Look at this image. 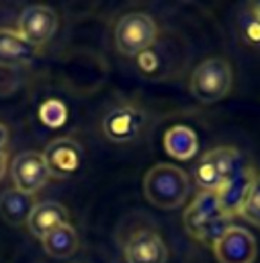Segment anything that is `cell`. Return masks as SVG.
<instances>
[{"instance_id": "cell-1", "label": "cell", "mask_w": 260, "mask_h": 263, "mask_svg": "<svg viewBox=\"0 0 260 263\" xmlns=\"http://www.w3.org/2000/svg\"><path fill=\"white\" fill-rule=\"evenodd\" d=\"M182 224L188 236L213 247V242L231 226V216L221 208L217 193L201 191L184 210Z\"/></svg>"}, {"instance_id": "cell-2", "label": "cell", "mask_w": 260, "mask_h": 263, "mask_svg": "<svg viewBox=\"0 0 260 263\" xmlns=\"http://www.w3.org/2000/svg\"><path fill=\"white\" fill-rule=\"evenodd\" d=\"M188 175L170 162H158L143 177V193L147 201L162 210H174L188 197Z\"/></svg>"}, {"instance_id": "cell-3", "label": "cell", "mask_w": 260, "mask_h": 263, "mask_svg": "<svg viewBox=\"0 0 260 263\" xmlns=\"http://www.w3.org/2000/svg\"><path fill=\"white\" fill-rule=\"evenodd\" d=\"M233 84V70L225 58H207L190 74L188 88L199 103L211 105L221 101Z\"/></svg>"}, {"instance_id": "cell-4", "label": "cell", "mask_w": 260, "mask_h": 263, "mask_svg": "<svg viewBox=\"0 0 260 263\" xmlns=\"http://www.w3.org/2000/svg\"><path fill=\"white\" fill-rule=\"evenodd\" d=\"M115 47L125 58L141 55L158 37V25L147 12H125L115 25Z\"/></svg>"}, {"instance_id": "cell-5", "label": "cell", "mask_w": 260, "mask_h": 263, "mask_svg": "<svg viewBox=\"0 0 260 263\" xmlns=\"http://www.w3.org/2000/svg\"><path fill=\"white\" fill-rule=\"evenodd\" d=\"M59 18L51 6L45 4H31L25 6L23 12L18 14V35L31 45V47H41L53 39L57 33Z\"/></svg>"}, {"instance_id": "cell-6", "label": "cell", "mask_w": 260, "mask_h": 263, "mask_svg": "<svg viewBox=\"0 0 260 263\" xmlns=\"http://www.w3.org/2000/svg\"><path fill=\"white\" fill-rule=\"evenodd\" d=\"M213 255L217 263H254L258 257V245L248 228L231 224L213 242Z\"/></svg>"}, {"instance_id": "cell-7", "label": "cell", "mask_w": 260, "mask_h": 263, "mask_svg": "<svg viewBox=\"0 0 260 263\" xmlns=\"http://www.w3.org/2000/svg\"><path fill=\"white\" fill-rule=\"evenodd\" d=\"M143 123H145V113L135 105L123 103V105L113 107L104 115L102 132L111 142L125 144V142L135 140L141 134Z\"/></svg>"}, {"instance_id": "cell-8", "label": "cell", "mask_w": 260, "mask_h": 263, "mask_svg": "<svg viewBox=\"0 0 260 263\" xmlns=\"http://www.w3.org/2000/svg\"><path fill=\"white\" fill-rule=\"evenodd\" d=\"M41 156L45 160L49 177L53 175L57 179H68L82 164V146L74 138L61 136V138L51 140L41 152Z\"/></svg>"}, {"instance_id": "cell-9", "label": "cell", "mask_w": 260, "mask_h": 263, "mask_svg": "<svg viewBox=\"0 0 260 263\" xmlns=\"http://www.w3.org/2000/svg\"><path fill=\"white\" fill-rule=\"evenodd\" d=\"M10 179L14 183V189L35 195L49 179V171L45 166V160L41 152H20L10 162Z\"/></svg>"}, {"instance_id": "cell-10", "label": "cell", "mask_w": 260, "mask_h": 263, "mask_svg": "<svg viewBox=\"0 0 260 263\" xmlns=\"http://www.w3.org/2000/svg\"><path fill=\"white\" fill-rule=\"evenodd\" d=\"M123 255L127 263H166L168 247L162 240L160 232L151 228H141L127 238Z\"/></svg>"}, {"instance_id": "cell-11", "label": "cell", "mask_w": 260, "mask_h": 263, "mask_svg": "<svg viewBox=\"0 0 260 263\" xmlns=\"http://www.w3.org/2000/svg\"><path fill=\"white\" fill-rule=\"evenodd\" d=\"M63 224H72L70 222V212L66 210V205H61L59 201H41L35 203L29 220H27V228L35 238H43L47 232H51L57 226Z\"/></svg>"}, {"instance_id": "cell-12", "label": "cell", "mask_w": 260, "mask_h": 263, "mask_svg": "<svg viewBox=\"0 0 260 263\" xmlns=\"http://www.w3.org/2000/svg\"><path fill=\"white\" fill-rule=\"evenodd\" d=\"M35 47H31L14 29H0V66L2 68H18L33 60Z\"/></svg>"}, {"instance_id": "cell-13", "label": "cell", "mask_w": 260, "mask_h": 263, "mask_svg": "<svg viewBox=\"0 0 260 263\" xmlns=\"http://www.w3.org/2000/svg\"><path fill=\"white\" fill-rule=\"evenodd\" d=\"M35 208L33 195H27L18 189H6L0 195V216L10 226H23L27 224L31 212Z\"/></svg>"}, {"instance_id": "cell-14", "label": "cell", "mask_w": 260, "mask_h": 263, "mask_svg": "<svg viewBox=\"0 0 260 263\" xmlns=\"http://www.w3.org/2000/svg\"><path fill=\"white\" fill-rule=\"evenodd\" d=\"M164 148L176 160H188L199 148V138L188 125H172L164 134Z\"/></svg>"}, {"instance_id": "cell-15", "label": "cell", "mask_w": 260, "mask_h": 263, "mask_svg": "<svg viewBox=\"0 0 260 263\" xmlns=\"http://www.w3.org/2000/svg\"><path fill=\"white\" fill-rule=\"evenodd\" d=\"M41 245L47 255H51L55 259H68L78 251L80 240H78L76 228L72 224H63V226H57L51 232H47L41 238Z\"/></svg>"}, {"instance_id": "cell-16", "label": "cell", "mask_w": 260, "mask_h": 263, "mask_svg": "<svg viewBox=\"0 0 260 263\" xmlns=\"http://www.w3.org/2000/svg\"><path fill=\"white\" fill-rule=\"evenodd\" d=\"M242 218H246L250 224L258 226L260 228V175L256 173L244 199H242V205H240V212H237Z\"/></svg>"}, {"instance_id": "cell-17", "label": "cell", "mask_w": 260, "mask_h": 263, "mask_svg": "<svg viewBox=\"0 0 260 263\" xmlns=\"http://www.w3.org/2000/svg\"><path fill=\"white\" fill-rule=\"evenodd\" d=\"M194 181L199 183V187L203 189V191H213V193H217L219 189H221V185H223V179H221V175L217 173V168L203 156L201 160H199V164L194 166Z\"/></svg>"}, {"instance_id": "cell-18", "label": "cell", "mask_w": 260, "mask_h": 263, "mask_svg": "<svg viewBox=\"0 0 260 263\" xmlns=\"http://www.w3.org/2000/svg\"><path fill=\"white\" fill-rule=\"evenodd\" d=\"M237 31L250 47H260V21L248 10L237 18Z\"/></svg>"}, {"instance_id": "cell-19", "label": "cell", "mask_w": 260, "mask_h": 263, "mask_svg": "<svg viewBox=\"0 0 260 263\" xmlns=\"http://www.w3.org/2000/svg\"><path fill=\"white\" fill-rule=\"evenodd\" d=\"M6 144H8V127L0 121V150H4Z\"/></svg>"}, {"instance_id": "cell-20", "label": "cell", "mask_w": 260, "mask_h": 263, "mask_svg": "<svg viewBox=\"0 0 260 263\" xmlns=\"http://www.w3.org/2000/svg\"><path fill=\"white\" fill-rule=\"evenodd\" d=\"M6 168H8V156H6L4 150H0V181L6 175Z\"/></svg>"}, {"instance_id": "cell-21", "label": "cell", "mask_w": 260, "mask_h": 263, "mask_svg": "<svg viewBox=\"0 0 260 263\" xmlns=\"http://www.w3.org/2000/svg\"><path fill=\"white\" fill-rule=\"evenodd\" d=\"M248 12L254 14V16L260 21V2H252V4H248Z\"/></svg>"}]
</instances>
